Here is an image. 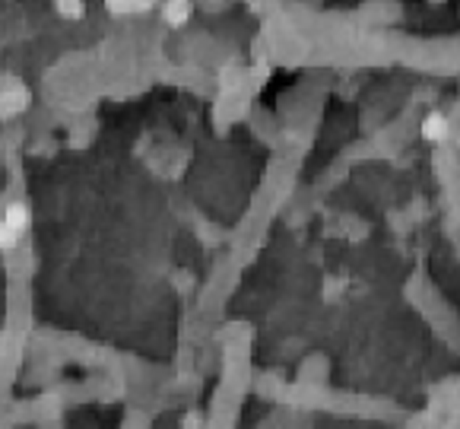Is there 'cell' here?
Wrapping results in <instances>:
<instances>
[{
  "instance_id": "obj_1",
  "label": "cell",
  "mask_w": 460,
  "mask_h": 429,
  "mask_svg": "<svg viewBox=\"0 0 460 429\" xmlns=\"http://www.w3.org/2000/svg\"><path fill=\"white\" fill-rule=\"evenodd\" d=\"M191 13H194L191 0H166V7H162V20H166L172 29L185 26V23L191 20Z\"/></svg>"
},
{
  "instance_id": "obj_2",
  "label": "cell",
  "mask_w": 460,
  "mask_h": 429,
  "mask_svg": "<svg viewBox=\"0 0 460 429\" xmlns=\"http://www.w3.org/2000/svg\"><path fill=\"white\" fill-rule=\"evenodd\" d=\"M26 105H29V96H26V90H23V86H13V90L0 92V118L20 115Z\"/></svg>"
},
{
  "instance_id": "obj_3",
  "label": "cell",
  "mask_w": 460,
  "mask_h": 429,
  "mask_svg": "<svg viewBox=\"0 0 460 429\" xmlns=\"http://www.w3.org/2000/svg\"><path fill=\"white\" fill-rule=\"evenodd\" d=\"M422 137H425V140H445L447 137V118L441 115V111H428V115L422 118Z\"/></svg>"
},
{
  "instance_id": "obj_4",
  "label": "cell",
  "mask_w": 460,
  "mask_h": 429,
  "mask_svg": "<svg viewBox=\"0 0 460 429\" xmlns=\"http://www.w3.org/2000/svg\"><path fill=\"white\" fill-rule=\"evenodd\" d=\"M86 0H54V13L61 16L64 23H80L86 20Z\"/></svg>"
},
{
  "instance_id": "obj_5",
  "label": "cell",
  "mask_w": 460,
  "mask_h": 429,
  "mask_svg": "<svg viewBox=\"0 0 460 429\" xmlns=\"http://www.w3.org/2000/svg\"><path fill=\"white\" fill-rule=\"evenodd\" d=\"M4 223H7L13 232H23L29 226V207L26 204H10L7 210H4Z\"/></svg>"
},
{
  "instance_id": "obj_6",
  "label": "cell",
  "mask_w": 460,
  "mask_h": 429,
  "mask_svg": "<svg viewBox=\"0 0 460 429\" xmlns=\"http://www.w3.org/2000/svg\"><path fill=\"white\" fill-rule=\"evenodd\" d=\"M105 7L115 16H128V13H134V0H105Z\"/></svg>"
},
{
  "instance_id": "obj_7",
  "label": "cell",
  "mask_w": 460,
  "mask_h": 429,
  "mask_svg": "<svg viewBox=\"0 0 460 429\" xmlns=\"http://www.w3.org/2000/svg\"><path fill=\"white\" fill-rule=\"evenodd\" d=\"M16 238H20V232H13L4 219H0V248H13Z\"/></svg>"
}]
</instances>
